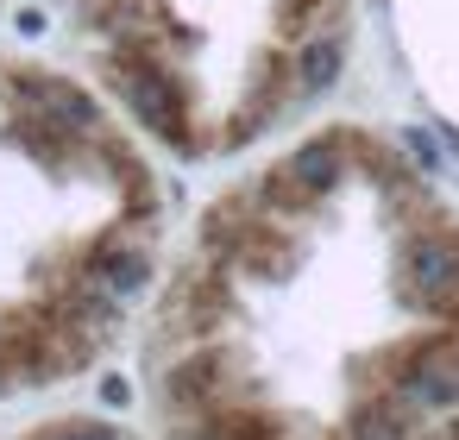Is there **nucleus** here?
Segmentation results:
<instances>
[{"instance_id": "obj_1", "label": "nucleus", "mask_w": 459, "mask_h": 440, "mask_svg": "<svg viewBox=\"0 0 459 440\" xmlns=\"http://www.w3.org/2000/svg\"><path fill=\"white\" fill-rule=\"evenodd\" d=\"M139 333L152 440H421L459 415V214L321 133L202 214Z\"/></svg>"}, {"instance_id": "obj_2", "label": "nucleus", "mask_w": 459, "mask_h": 440, "mask_svg": "<svg viewBox=\"0 0 459 440\" xmlns=\"http://www.w3.org/2000/svg\"><path fill=\"white\" fill-rule=\"evenodd\" d=\"M164 202L108 108L45 70H0V402L39 396L139 327Z\"/></svg>"}, {"instance_id": "obj_4", "label": "nucleus", "mask_w": 459, "mask_h": 440, "mask_svg": "<svg viewBox=\"0 0 459 440\" xmlns=\"http://www.w3.org/2000/svg\"><path fill=\"white\" fill-rule=\"evenodd\" d=\"M421 440H459V415H446V421H440V427H428Z\"/></svg>"}, {"instance_id": "obj_3", "label": "nucleus", "mask_w": 459, "mask_h": 440, "mask_svg": "<svg viewBox=\"0 0 459 440\" xmlns=\"http://www.w3.org/2000/svg\"><path fill=\"white\" fill-rule=\"evenodd\" d=\"M26 440H133V434H120V427H101V421H57V427H39V434H26Z\"/></svg>"}]
</instances>
